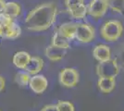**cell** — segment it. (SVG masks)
I'll list each match as a JSON object with an SVG mask.
<instances>
[{"mask_svg":"<svg viewBox=\"0 0 124 111\" xmlns=\"http://www.w3.org/2000/svg\"><path fill=\"white\" fill-rule=\"evenodd\" d=\"M57 7L53 2L44 3L31 9L26 16L25 25L31 32L46 31L55 23Z\"/></svg>","mask_w":124,"mask_h":111,"instance_id":"1","label":"cell"},{"mask_svg":"<svg viewBox=\"0 0 124 111\" xmlns=\"http://www.w3.org/2000/svg\"><path fill=\"white\" fill-rule=\"evenodd\" d=\"M123 27L119 21H107L101 28V35L108 42H115L122 35Z\"/></svg>","mask_w":124,"mask_h":111,"instance_id":"2","label":"cell"},{"mask_svg":"<svg viewBox=\"0 0 124 111\" xmlns=\"http://www.w3.org/2000/svg\"><path fill=\"white\" fill-rule=\"evenodd\" d=\"M0 23L3 26L2 37L7 39H16L21 35V27L14 22L13 19L4 14H0Z\"/></svg>","mask_w":124,"mask_h":111,"instance_id":"3","label":"cell"},{"mask_svg":"<svg viewBox=\"0 0 124 111\" xmlns=\"http://www.w3.org/2000/svg\"><path fill=\"white\" fill-rule=\"evenodd\" d=\"M119 73V66L116 59H109L104 62H99L96 66V74L98 77L116 78Z\"/></svg>","mask_w":124,"mask_h":111,"instance_id":"4","label":"cell"},{"mask_svg":"<svg viewBox=\"0 0 124 111\" xmlns=\"http://www.w3.org/2000/svg\"><path fill=\"white\" fill-rule=\"evenodd\" d=\"M95 36V32L93 26L87 23H76L75 37L78 41L83 44L92 42Z\"/></svg>","mask_w":124,"mask_h":111,"instance_id":"5","label":"cell"},{"mask_svg":"<svg viewBox=\"0 0 124 111\" xmlns=\"http://www.w3.org/2000/svg\"><path fill=\"white\" fill-rule=\"evenodd\" d=\"M59 82L61 85L71 88L76 86L79 82V73L78 70L73 68H65L59 72Z\"/></svg>","mask_w":124,"mask_h":111,"instance_id":"6","label":"cell"},{"mask_svg":"<svg viewBox=\"0 0 124 111\" xmlns=\"http://www.w3.org/2000/svg\"><path fill=\"white\" fill-rule=\"evenodd\" d=\"M86 7L89 15L95 19L102 18L108 9V0H92Z\"/></svg>","mask_w":124,"mask_h":111,"instance_id":"7","label":"cell"},{"mask_svg":"<svg viewBox=\"0 0 124 111\" xmlns=\"http://www.w3.org/2000/svg\"><path fill=\"white\" fill-rule=\"evenodd\" d=\"M29 86L31 90L37 95H41L47 89L48 86V81L46 76L42 74H35L32 75L29 81Z\"/></svg>","mask_w":124,"mask_h":111,"instance_id":"8","label":"cell"},{"mask_svg":"<svg viewBox=\"0 0 124 111\" xmlns=\"http://www.w3.org/2000/svg\"><path fill=\"white\" fill-rule=\"evenodd\" d=\"M93 56L98 62H104L111 58V50L106 44H98L93 48Z\"/></svg>","mask_w":124,"mask_h":111,"instance_id":"9","label":"cell"},{"mask_svg":"<svg viewBox=\"0 0 124 111\" xmlns=\"http://www.w3.org/2000/svg\"><path fill=\"white\" fill-rule=\"evenodd\" d=\"M67 54V49L55 46L53 44L48 45L46 49V57L52 61H59L64 58Z\"/></svg>","mask_w":124,"mask_h":111,"instance_id":"10","label":"cell"},{"mask_svg":"<svg viewBox=\"0 0 124 111\" xmlns=\"http://www.w3.org/2000/svg\"><path fill=\"white\" fill-rule=\"evenodd\" d=\"M44 68V60L39 57H31L30 61L26 65L25 70L26 72L30 74V75H35L38 74Z\"/></svg>","mask_w":124,"mask_h":111,"instance_id":"11","label":"cell"},{"mask_svg":"<svg viewBox=\"0 0 124 111\" xmlns=\"http://www.w3.org/2000/svg\"><path fill=\"white\" fill-rule=\"evenodd\" d=\"M31 57V55L28 52H26V51H19V52L14 54L12 62L18 69H24L26 65L30 61Z\"/></svg>","mask_w":124,"mask_h":111,"instance_id":"12","label":"cell"},{"mask_svg":"<svg viewBox=\"0 0 124 111\" xmlns=\"http://www.w3.org/2000/svg\"><path fill=\"white\" fill-rule=\"evenodd\" d=\"M98 89L104 94H109L115 89L116 86V80L115 78H104L99 77L97 81Z\"/></svg>","mask_w":124,"mask_h":111,"instance_id":"13","label":"cell"},{"mask_svg":"<svg viewBox=\"0 0 124 111\" xmlns=\"http://www.w3.org/2000/svg\"><path fill=\"white\" fill-rule=\"evenodd\" d=\"M21 12V7L19 3L17 2H6L4 10L2 12V14H4L6 16L9 17L11 19H15L17 17L20 16Z\"/></svg>","mask_w":124,"mask_h":111,"instance_id":"14","label":"cell"},{"mask_svg":"<svg viewBox=\"0 0 124 111\" xmlns=\"http://www.w3.org/2000/svg\"><path fill=\"white\" fill-rule=\"evenodd\" d=\"M75 28H76V23H64L60 27H58L57 31L59 32V34L65 37L69 41H70L75 37Z\"/></svg>","mask_w":124,"mask_h":111,"instance_id":"15","label":"cell"},{"mask_svg":"<svg viewBox=\"0 0 124 111\" xmlns=\"http://www.w3.org/2000/svg\"><path fill=\"white\" fill-rule=\"evenodd\" d=\"M51 44L55 45V46H57V47L64 48V49H69L70 46V41H69L68 39H66L65 37H63L62 35H60L59 32H57V30L55 31V33H54V35H53Z\"/></svg>","mask_w":124,"mask_h":111,"instance_id":"16","label":"cell"},{"mask_svg":"<svg viewBox=\"0 0 124 111\" xmlns=\"http://www.w3.org/2000/svg\"><path fill=\"white\" fill-rule=\"evenodd\" d=\"M68 11L72 18L78 19V20H82L83 18H85L86 14H87V7L84 5V3H82L80 5L74 7L73 8L68 9Z\"/></svg>","mask_w":124,"mask_h":111,"instance_id":"17","label":"cell"},{"mask_svg":"<svg viewBox=\"0 0 124 111\" xmlns=\"http://www.w3.org/2000/svg\"><path fill=\"white\" fill-rule=\"evenodd\" d=\"M31 78V75L24 71H19L15 75V81L17 84H19L21 87H24L26 85L29 84V81Z\"/></svg>","mask_w":124,"mask_h":111,"instance_id":"18","label":"cell"},{"mask_svg":"<svg viewBox=\"0 0 124 111\" xmlns=\"http://www.w3.org/2000/svg\"><path fill=\"white\" fill-rule=\"evenodd\" d=\"M57 111H75V106L69 101H58L56 105Z\"/></svg>","mask_w":124,"mask_h":111,"instance_id":"19","label":"cell"},{"mask_svg":"<svg viewBox=\"0 0 124 111\" xmlns=\"http://www.w3.org/2000/svg\"><path fill=\"white\" fill-rule=\"evenodd\" d=\"M108 7H110L115 12L122 13L123 0H108Z\"/></svg>","mask_w":124,"mask_h":111,"instance_id":"20","label":"cell"},{"mask_svg":"<svg viewBox=\"0 0 124 111\" xmlns=\"http://www.w3.org/2000/svg\"><path fill=\"white\" fill-rule=\"evenodd\" d=\"M82 3H84V0H65V5L68 9L73 8L74 7L80 5Z\"/></svg>","mask_w":124,"mask_h":111,"instance_id":"21","label":"cell"},{"mask_svg":"<svg viewBox=\"0 0 124 111\" xmlns=\"http://www.w3.org/2000/svg\"><path fill=\"white\" fill-rule=\"evenodd\" d=\"M41 111H57V108L56 105H47L44 106Z\"/></svg>","mask_w":124,"mask_h":111,"instance_id":"22","label":"cell"},{"mask_svg":"<svg viewBox=\"0 0 124 111\" xmlns=\"http://www.w3.org/2000/svg\"><path fill=\"white\" fill-rule=\"evenodd\" d=\"M5 86H6L5 79H4V77H3V76H1V75H0V93L5 89Z\"/></svg>","mask_w":124,"mask_h":111,"instance_id":"23","label":"cell"},{"mask_svg":"<svg viewBox=\"0 0 124 111\" xmlns=\"http://www.w3.org/2000/svg\"><path fill=\"white\" fill-rule=\"evenodd\" d=\"M5 5H6L5 0H0V14H2V12H3V10H4Z\"/></svg>","mask_w":124,"mask_h":111,"instance_id":"24","label":"cell"},{"mask_svg":"<svg viewBox=\"0 0 124 111\" xmlns=\"http://www.w3.org/2000/svg\"><path fill=\"white\" fill-rule=\"evenodd\" d=\"M2 33H3V26L0 23V36H2Z\"/></svg>","mask_w":124,"mask_h":111,"instance_id":"25","label":"cell"},{"mask_svg":"<svg viewBox=\"0 0 124 111\" xmlns=\"http://www.w3.org/2000/svg\"><path fill=\"white\" fill-rule=\"evenodd\" d=\"M0 111H1V110H0Z\"/></svg>","mask_w":124,"mask_h":111,"instance_id":"26","label":"cell"}]
</instances>
